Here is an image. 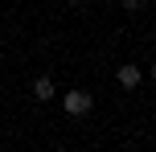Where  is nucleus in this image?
<instances>
[{
	"mask_svg": "<svg viewBox=\"0 0 156 152\" xmlns=\"http://www.w3.org/2000/svg\"><path fill=\"white\" fill-rule=\"evenodd\" d=\"M33 95H37V99H54V78H45V74H41V78L33 82Z\"/></svg>",
	"mask_w": 156,
	"mask_h": 152,
	"instance_id": "obj_3",
	"label": "nucleus"
},
{
	"mask_svg": "<svg viewBox=\"0 0 156 152\" xmlns=\"http://www.w3.org/2000/svg\"><path fill=\"white\" fill-rule=\"evenodd\" d=\"M70 4H78V0H70Z\"/></svg>",
	"mask_w": 156,
	"mask_h": 152,
	"instance_id": "obj_6",
	"label": "nucleus"
},
{
	"mask_svg": "<svg viewBox=\"0 0 156 152\" xmlns=\"http://www.w3.org/2000/svg\"><path fill=\"white\" fill-rule=\"evenodd\" d=\"M90 103H94L90 90H70V95H66V111H70V115H86Z\"/></svg>",
	"mask_w": 156,
	"mask_h": 152,
	"instance_id": "obj_1",
	"label": "nucleus"
},
{
	"mask_svg": "<svg viewBox=\"0 0 156 152\" xmlns=\"http://www.w3.org/2000/svg\"><path fill=\"white\" fill-rule=\"evenodd\" d=\"M123 8H127V12H136V8H140V0H123Z\"/></svg>",
	"mask_w": 156,
	"mask_h": 152,
	"instance_id": "obj_4",
	"label": "nucleus"
},
{
	"mask_svg": "<svg viewBox=\"0 0 156 152\" xmlns=\"http://www.w3.org/2000/svg\"><path fill=\"white\" fill-rule=\"evenodd\" d=\"M115 78H119V87H123V90H136V87H140V70H136V66H119Z\"/></svg>",
	"mask_w": 156,
	"mask_h": 152,
	"instance_id": "obj_2",
	"label": "nucleus"
},
{
	"mask_svg": "<svg viewBox=\"0 0 156 152\" xmlns=\"http://www.w3.org/2000/svg\"><path fill=\"white\" fill-rule=\"evenodd\" d=\"M152 41H156V33H152Z\"/></svg>",
	"mask_w": 156,
	"mask_h": 152,
	"instance_id": "obj_7",
	"label": "nucleus"
},
{
	"mask_svg": "<svg viewBox=\"0 0 156 152\" xmlns=\"http://www.w3.org/2000/svg\"><path fill=\"white\" fill-rule=\"evenodd\" d=\"M152 78H156V62H152Z\"/></svg>",
	"mask_w": 156,
	"mask_h": 152,
	"instance_id": "obj_5",
	"label": "nucleus"
}]
</instances>
